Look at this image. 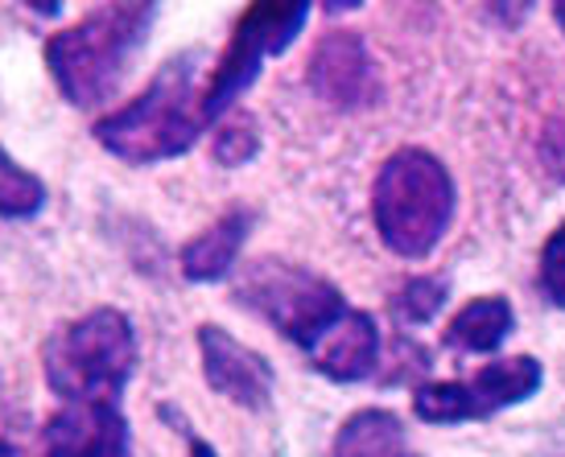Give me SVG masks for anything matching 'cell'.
<instances>
[{"mask_svg": "<svg viewBox=\"0 0 565 457\" xmlns=\"http://www.w3.org/2000/svg\"><path fill=\"white\" fill-rule=\"evenodd\" d=\"M553 17H557V25L565 30V4H557V9H553Z\"/></svg>", "mask_w": 565, "mask_h": 457, "instance_id": "7402d4cb", "label": "cell"}, {"mask_svg": "<svg viewBox=\"0 0 565 457\" xmlns=\"http://www.w3.org/2000/svg\"><path fill=\"white\" fill-rule=\"evenodd\" d=\"M512 322L516 314L503 297H479L455 314V322L446 326V342L455 350L487 355V350H500V342L512 334Z\"/></svg>", "mask_w": 565, "mask_h": 457, "instance_id": "5bb4252c", "label": "cell"}, {"mask_svg": "<svg viewBox=\"0 0 565 457\" xmlns=\"http://www.w3.org/2000/svg\"><path fill=\"white\" fill-rule=\"evenodd\" d=\"M260 153V128L248 111H236L227 116L215 132V161L220 165H248L252 157Z\"/></svg>", "mask_w": 565, "mask_h": 457, "instance_id": "e0dca14e", "label": "cell"}, {"mask_svg": "<svg viewBox=\"0 0 565 457\" xmlns=\"http://www.w3.org/2000/svg\"><path fill=\"white\" fill-rule=\"evenodd\" d=\"M46 457H128L132 437L120 404H66L46 425Z\"/></svg>", "mask_w": 565, "mask_h": 457, "instance_id": "30bf717a", "label": "cell"}, {"mask_svg": "<svg viewBox=\"0 0 565 457\" xmlns=\"http://www.w3.org/2000/svg\"><path fill=\"white\" fill-rule=\"evenodd\" d=\"M42 206H46V182L13 161V153L0 144V219H33Z\"/></svg>", "mask_w": 565, "mask_h": 457, "instance_id": "9a60e30c", "label": "cell"}, {"mask_svg": "<svg viewBox=\"0 0 565 457\" xmlns=\"http://www.w3.org/2000/svg\"><path fill=\"white\" fill-rule=\"evenodd\" d=\"M545 165L565 182V124H553L545 132Z\"/></svg>", "mask_w": 565, "mask_h": 457, "instance_id": "d6986e66", "label": "cell"}, {"mask_svg": "<svg viewBox=\"0 0 565 457\" xmlns=\"http://www.w3.org/2000/svg\"><path fill=\"white\" fill-rule=\"evenodd\" d=\"M330 457H408L405 425L388 409H360L334 433Z\"/></svg>", "mask_w": 565, "mask_h": 457, "instance_id": "4fadbf2b", "label": "cell"}, {"mask_svg": "<svg viewBox=\"0 0 565 457\" xmlns=\"http://www.w3.org/2000/svg\"><path fill=\"white\" fill-rule=\"evenodd\" d=\"M306 355H310L315 371H322V376L334 379V383H360V379L372 376L380 363L376 317L363 314V309H347Z\"/></svg>", "mask_w": 565, "mask_h": 457, "instance_id": "8fae6325", "label": "cell"}, {"mask_svg": "<svg viewBox=\"0 0 565 457\" xmlns=\"http://www.w3.org/2000/svg\"><path fill=\"white\" fill-rule=\"evenodd\" d=\"M455 177L429 149H396L380 165L372 186V219L384 239L405 260H422L441 243L455 219Z\"/></svg>", "mask_w": 565, "mask_h": 457, "instance_id": "3957f363", "label": "cell"}, {"mask_svg": "<svg viewBox=\"0 0 565 457\" xmlns=\"http://www.w3.org/2000/svg\"><path fill=\"white\" fill-rule=\"evenodd\" d=\"M541 363L533 355H512L495 363L479 367L471 379H450V383H425L413 392V412L425 425H458V421H483L491 412L524 404L529 395L541 392Z\"/></svg>", "mask_w": 565, "mask_h": 457, "instance_id": "52a82bcc", "label": "cell"}, {"mask_svg": "<svg viewBox=\"0 0 565 457\" xmlns=\"http://www.w3.org/2000/svg\"><path fill=\"white\" fill-rule=\"evenodd\" d=\"M306 21H310V4H301V0H294V4L265 0V4H248L239 13L232 42L223 46L220 63L211 66V75H206V111H211V120H220L223 111L256 83L268 54H281V50L294 46V37L306 30Z\"/></svg>", "mask_w": 565, "mask_h": 457, "instance_id": "8992f818", "label": "cell"}, {"mask_svg": "<svg viewBox=\"0 0 565 457\" xmlns=\"http://www.w3.org/2000/svg\"><path fill=\"white\" fill-rule=\"evenodd\" d=\"M158 21V4H99L92 13L50 33L42 58L54 87L71 108H99L120 91L132 58Z\"/></svg>", "mask_w": 565, "mask_h": 457, "instance_id": "7a4b0ae2", "label": "cell"}, {"mask_svg": "<svg viewBox=\"0 0 565 457\" xmlns=\"http://www.w3.org/2000/svg\"><path fill=\"white\" fill-rule=\"evenodd\" d=\"M306 83L310 91L339 111H360L380 104V70L372 50L360 33L330 30L310 54L306 66Z\"/></svg>", "mask_w": 565, "mask_h": 457, "instance_id": "ba28073f", "label": "cell"}, {"mask_svg": "<svg viewBox=\"0 0 565 457\" xmlns=\"http://www.w3.org/2000/svg\"><path fill=\"white\" fill-rule=\"evenodd\" d=\"M199 359H203V376L211 383V392H220L223 400H232L248 412L268 409L277 376L260 350L244 347L223 326L206 322V326H199Z\"/></svg>", "mask_w": 565, "mask_h": 457, "instance_id": "9c48e42d", "label": "cell"}, {"mask_svg": "<svg viewBox=\"0 0 565 457\" xmlns=\"http://www.w3.org/2000/svg\"><path fill=\"white\" fill-rule=\"evenodd\" d=\"M190 457H220V454H215L206 442H194V445H190Z\"/></svg>", "mask_w": 565, "mask_h": 457, "instance_id": "44dd1931", "label": "cell"}, {"mask_svg": "<svg viewBox=\"0 0 565 457\" xmlns=\"http://www.w3.org/2000/svg\"><path fill=\"white\" fill-rule=\"evenodd\" d=\"M42 371L63 404H120L137 371V330L120 309H92L50 334Z\"/></svg>", "mask_w": 565, "mask_h": 457, "instance_id": "277c9868", "label": "cell"}, {"mask_svg": "<svg viewBox=\"0 0 565 457\" xmlns=\"http://www.w3.org/2000/svg\"><path fill=\"white\" fill-rule=\"evenodd\" d=\"M541 289L557 309H565V222L541 248Z\"/></svg>", "mask_w": 565, "mask_h": 457, "instance_id": "ac0fdd59", "label": "cell"}, {"mask_svg": "<svg viewBox=\"0 0 565 457\" xmlns=\"http://www.w3.org/2000/svg\"><path fill=\"white\" fill-rule=\"evenodd\" d=\"M236 301L256 317H265L277 334H285L289 342H298L301 350H310L322 334L347 314L343 293L318 276V272L289 264V260H256L244 269L236 284Z\"/></svg>", "mask_w": 565, "mask_h": 457, "instance_id": "5b68a950", "label": "cell"}, {"mask_svg": "<svg viewBox=\"0 0 565 457\" xmlns=\"http://www.w3.org/2000/svg\"><path fill=\"white\" fill-rule=\"evenodd\" d=\"M0 457H30L21 445H13V442H0Z\"/></svg>", "mask_w": 565, "mask_h": 457, "instance_id": "ffe728a7", "label": "cell"}, {"mask_svg": "<svg viewBox=\"0 0 565 457\" xmlns=\"http://www.w3.org/2000/svg\"><path fill=\"white\" fill-rule=\"evenodd\" d=\"M446 305V284L438 276H413V281L401 284V293L393 297V314L408 326H422V322H434L438 309Z\"/></svg>", "mask_w": 565, "mask_h": 457, "instance_id": "2e32d148", "label": "cell"}, {"mask_svg": "<svg viewBox=\"0 0 565 457\" xmlns=\"http://www.w3.org/2000/svg\"><path fill=\"white\" fill-rule=\"evenodd\" d=\"M211 124L203 50H186L173 54L137 99L99 116L92 137L125 165H158L190 153Z\"/></svg>", "mask_w": 565, "mask_h": 457, "instance_id": "6da1fadb", "label": "cell"}, {"mask_svg": "<svg viewBox=\"0 0 565 457\" xmlns=\"http://www.w3.org/2000/svg\"><path fill=\"white\" fill-rule=\"evenodd\" d=\"M252 222H256V215H252L248 206H236V210H227L223 219L211 222L203 236L190 239L186 248H182V255H178L182 276H186L190 284L223 281L227 272L236 269L239 252H244V243H248V236H252Z\"/></svg>", "mask_w": 565, "mask_h": 457, "instance_id": "7c38bea8", "label": "cell"}]
</instances>
